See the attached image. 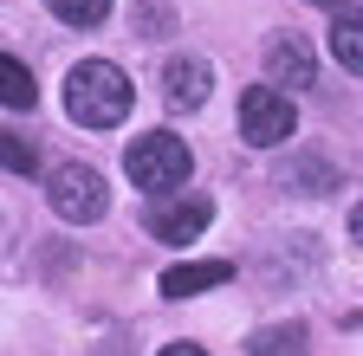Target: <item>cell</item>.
I'll return each mask as SVG.
<instances>
[{
  "label": "cell",
  "instance_id": "obj_9",
  "mask_svg": "<svg viewBox=\"0 0 363 356\" xmlns=\"http://www.w3.org/2000/svg\"><path fill=\"white\" fill-rule=\"evenodd\" d=\"M325 46L337 52V65H344V71H357V78H363V13H350V7H344V13H331V39H325Z\"/></svg>",
  "mask_w": 363,
  "mask_h": 356
},
{
  "label": "cell",
  "instance_id": "obj_4",
  "mask_svg": "<svg viewBox=\"0 0 363 356\" xmlns=\"http://www.w3.org/2000/svg\"><path fill=\"white\" fill-rule=\"evenodd\" d=\"M292 130H298V110H292L286 91H272V84L240 91V137H247L253 149H279Z\"/></svg>",
  "mask_w": 363,
  "mask_h": 356
},
{
  "label": "cell",
  "instance_id": "obj_10",
  "mask_svg": "<svg viewBox=\"0 0 363 356\" xmlns=\"http://www.w3.org/2000/svg\"><path fill=\"white\" fill-rule=\"evenodd\" d=\"M0 104L7 110H33V71L13 52H0Z\"/></svg>",
  "mask_w": 363,
  "mask_h": 356
},
{
  "label": "cell",
  "instance_id": "obj_7",
  "mask_svg": "<svg viewBox=\"0 0 363 356\" xmlns=\"http://www.w3.org/2000/svg\"><path fill=\"white\" fill-rule=\"evenodd\" d=\"M208 84H214V71H208L195 52H175V59L162 65V98H169L175 110H201V104H208Z\"/></svg>",
  "mask_w": 363,
  "mask_h": 356
},
{
  "label": "cell",
  "instance_id": "obj_15",
  "mask_svg": "<svg viewBox=\"0 0 363 356\" xmlns=\"http://www.w3.org/2000/svg\"><path fill=\"white\" fill-rule=\"evenodd\" d=\"M162 356H208V350H201V343H169Z\"/></svg>",
  "mask_w": 363,
  "mask_h": 356
},
{
  "label": "cell",
  "instance_id": "obj_1",
  "mask_svg": "<svg viewBox=\"0 0 363 356\" xmlns=\"http://www.w3.org/2000/svg\"><path fill=\"white\" fill-rule=\"evenodd\" d=\"M136 91H130V71L111 65V59H84L65 71V117L84 123V130H117L130 117Z\"/></svg>",
  "mask_w": 363,
  "mask_h": 356
},
{
  "label": "cell",
  "instance_id": "obj_6",
  "mask_svg": "<svg viewBox=\"0 0 363 356\" xmlns=\"http://www.w3.org/2000/svg\"><path fill=\"white\" fill-rule=\"evenodd\" d=\"M311 78H318V59H311V46H305L298 33H279V39L266 46V84L292 98V91H305Z\"/></svg>",
  "mask_w": 363,
  "mask_h": 356
},
{
  "label": "cell",
  "instance_id": "obj_12",
  "mask_svg": "<svg viewBox=\"0 0 363 356\" xmlns=\"http://www.w3.org/2000/svg\"><path fill=\"white\" fill-rule=\"evenodd\" d=\"M45 7H52V20H65V26H98L111 13V0H45Z\"/></svg>",
  "mask_w": 363,
  "mask_h": 356
},
{
  "label": "cell",
  "instance_id": "obj_5",
  "mask_svg": "<svg viewBox=\"0 0 363 356\" xmlns=\"http://www.w3.org/2000/svg\"><path fill=\"white\" fill-rule=\"evenodd\" d=\"M150 234L162 240V246H189V240H201L208 234V220H214V201L208 195H182V201H150Z\"/></svg>",
  "mask_w": 363,
  "mask_h": 356
},
{
  "label": "cell",
  "instance_id": "obj_3",
  "mask_svg": "<svg viewBox=\"0 0 363 356\" xmlns=\"http://www.w3.org/2000/svg\"><path fill=\"white\" fill-rule=\"evenodd\" d=\"M45 201H52L59 220H78V227H91V220H104L111 188H104V175L91 168V162H59L52 175H45Z\"/></svg>",
  "mask_w": 363,
  "mask_h": 356
},
{
  "label": "cell",
  "instance_id": "obj_11",
  "mask_svg": "<svg viewBox=\"0 0 363 356\" xmlns=\"http://www.w3.org/2000/svg\"><path fill=\"white\" fill-rule=\"evenodd\" d=\"M305 350V324H272L247 343V356H298Z\"/></svg>",
  "mask_w": 363,
  "mask_h": 356
},
{
  "label": "cell",
  "instance_id": "obj_16",
  "mask_svg": "<svg viewBox=\"0 0 363 356\" xmlns=\"http://www.w3.org/2000/svg\"><path fill=\"white\" fill-rule=\"evenodd\" d=\"M311 7H331V13H344V0H311Z\"/></svg>",
  "mask_w": 363,
  "mask_h": 356
},
{
  "label": "cell",
  "instance_id": "obj_2",
  "mask_svg": "<svg viewBox=\"0 0 363 356\" xmlns=\"http://www.w3.org/2000/svg\"><path fill=\"white\" fill-rule=\"evenodd\" d=\"M189 143L175 137V130H143L130 149H123V175H130V188H143V195H182V182H189Z\"/></svg>",
  "mask_w": 363,
  "mask_h": 356
},
{
  "label": "cell",
  "instance_id": "obj_13",
  "mask_svg": "<svg viewBox=\"0 0 363 356\" xmlns=\"http://www.w3.org/2000/svg\"><path fill=\"white\" fill-rule=\"evenodd\" d=\"M0 168H13V175H33V168H39L33 143H26V137H13V130H0Z\"/></svg>",
  "mask_w": 363,
  "mask_h": 356
},
{
  "label": "cell",
  "instance_id": "obj_8",
  "mask_svg": "<svg viewBox=\"0 0 363 356\" xmlns=\"http://www.w3.org/2000/svg\"><path fill=\"white\" fill-rule=\"evenodd\" d=\"M234 279V259H195V265H169L162 272V298H195Z\"/></svg>",
  "mask_w": 363,
  "mask_h": 356
},
{
  "label": "cell",
  "instance_id": "obj_14",
  "mask_svg": "<svg viewBox=\"0 0 363 356\" xmlns=\"http://www.w3.org/2000/svg\"><path fill=\"white\" fill-rule=\"evenodd\" d=\"M350 240H357V246H363V201H357V207H350Z\"/></svg>",
  "mask_w": 363,
  "mask_h": 356
}]
</instances>
